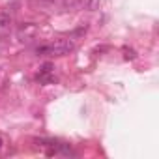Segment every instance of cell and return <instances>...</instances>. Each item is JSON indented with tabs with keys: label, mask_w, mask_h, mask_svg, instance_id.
I'll use <instances>...</instances> for the list:
<instances>
[{
	"label": "cell",
	"mask_w": 159,
	"mask_h": 159,
	"mask_svg": "<svg viewBox=\"0 0 159 159\" xmlns=\"http://www.w3.org/2000/svg\"><path fill=\"white\" fill-rule=\"evenodd\" d=\"M73 49H75V45L71 39H56L52 43L38 47L36 54L38 56H64V54H69Z\"/></svg>",
	"instance_id": "1"
},
{
	"label": "cell",
	"mask_w": 159,
	"mask_h": 159,
	"mask_svg": "<svg viewBox=\"0 0 159 159\" xmlns=\"http://www.w3.org/2000/svg\"><path fill=\"white\" fill-rule=\"evenodd\" d=\"M81 4L86 8V10H90V11H94V10H98L99 8V4H101V0H81Z\"/></svg>",
	"instance_id": "2"
},
{
	"label": "cell",
	"mask_w": 159,
	"mask_h": 159,
	"mask_svg": "<svg viewBox=\"0 0 159 159\" xmlns=\"http://www.w3.org/2000/svg\"><path fill=\"white\" fill-rule=\"evenodd\" d=\"M10 25H11V17L8 13H0V32L10 28Z\"/></svg>",
	"instance_id": "3"
},
{
	"label": "cell",
	"mask_w": 159,
	"mask_h": 159,
	"mask_svg": "<svg viewBox=\"0 0 159 159\" xmlns=\"http://www.w3.org/2000/svg\"><path fill=\"white\" fill-rule=\"evenodd\" d=\"M124 58L125 60H135L137 58V52L133 49H129V47H124Z\"/></svg>",
	"instance_id": "4"
},
{
	"label": "cell",
	"mask_w": 159,
	"mask_h": 159,
	"mask_svg": "<svg viewBox=\"0 0 159 159\" xmlns=\"http://www.w3.org/2000/svg\"><path fill=\"white\" fill-rule=\"evenodd\" d=\"M49 73H52V64H43L41 66V69H39V75H49Z\"/></svg>",
	"instance_id": "5"
},
{
	"label": "cell",
	"mask_w": 159,
	"mask_h": 159,
	"mask_svg": "<svg viewBox=\"0 0 159 159\" xmlns=\"http://www.w3.org/2000/svg\"><path fill=\"white\" fill-rule=\"evenodd\" d=\"M79 4H81V0H64V8H69V10L77 8Z\"/></svg>",
	"instance_id": "6"
},
{
	"label": "cell",
	"mask_w": 159,
	"mask_h": 159,
	"mask_svg": "<svg viewBox=\"0 0 159 159\" xmlns=\"http://www.w3.org/2000/svg\"><path fill=\"white\" fill-rule=\"evenodd\" d=\"M0 148H2V139H0Z\"/></svg>",
	"instance_id": "7"
}]
</instances>
